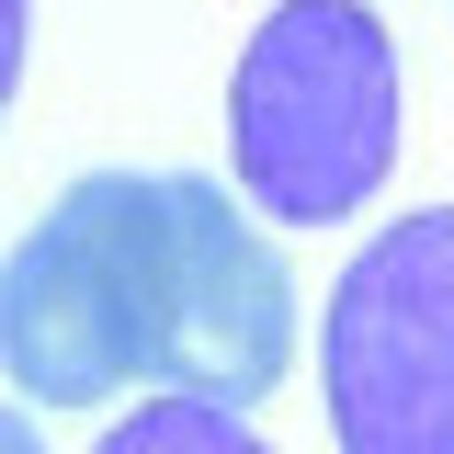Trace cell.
Returning <instances> with one entry per match:
<instances>
[{
    "label": "cell",
    "instance_id": "1",
    "mask_svg": "<svg viewBox=\"0 0 454 454\" xmlns=\"http://www.w3.org/2000/svg\"><path fill=\"white\" fill-rule=\"evenodd\" d=\"M0 364L46 409L125 387L250 409L295 364V273L205 170H91L0 262Z\"/></svg>",
    "mask_w": 454,
    "mask_h": 454
},
{
    "label": "cell",
    "instance_id": "2",
    "mask_svg": "<svg viewBox=\"0 0 454 454\" xmlns=\"http://www.w3.org/2000/svg\"><path fill=\"white\" fill-rule=\"evenodd\" d=\"M397 46L364 0H284L239 46L227 80V160L273 227H340L397 170Z\"/></svg>",
    "mask_w": 454,
    "mask_h": 454
},
{
    "label": "cell",
    "instance_id": "3",
    "mask_svg": "<svg viewBox=\"0 0 454 454\" xmlns=\"http://www.w3.org/2000/svg\"><path fill=\"white\" fill-rule=\"evenodd\" d=\"M318 387L340 454H454V205L375 227L340 262Z\"/></svg>",
    "mask_w": 454,
    "mask_h": 454
},
{
    "label": "cell",
    "instance_id": "4",
    "mask_svg": "<svg viewBox=\"0 0 454 454\" xmlns=\"http://www.w3.org/2000/svg\"><path fill=\"white\" fill-rule=\"evenodd\" d=\"M91 454H273L239 409H216V397H160V409H137V420H114Z\"/></svg>",
    "mask_w": 454,
    "mask_h": 454
},
{
    "label": "cell",
    "instance_id": "5",
    "mask_svg": "<svg viewBox=\"0 0 454 454\" xmlns=\"http://www.w3.org/2000/svg\"><path fill=\"white\" fill-rule=\"evenodd\" d=\"M23 35H35V0H0V103H12V80H23Z\"/></svg>",
    "mask_w": 454,
    "mask_h": 454
},
{
    "label": "cell",
    "instance_id": "6",
    "mask_svg": "<svg viewBox=\"0 0 454 454\" xmlns=\"http://www.w3.org/2000/svg\"><path fill=\"white\" fill-rule=\"evenodd\" d=\"M0 454H46V432H35L23 409H0Z\"/></svg>",
    "mask_w": 454,
    "mask_h": 454
}]
</instances>
